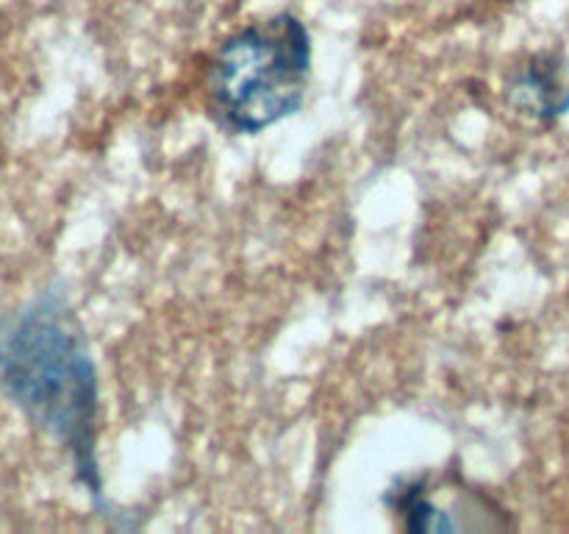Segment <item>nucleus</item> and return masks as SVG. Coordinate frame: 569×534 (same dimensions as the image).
Listing matches in <instances>:
<instances>
[{
    "label": "nucleus",
    "instance_id": "f257e3e1",
    "mask_svg": "<svg viewBox=\"0 0 569 534\" xmlns=\"http://www.w3.org/2000/svg\"><path fill=\"white\" fill-rule=\"evenodd\" d=\"M0 393L70 454L78 484L103 510L94 456L98 373L81 332L56 295L0 315Z\"/></svg>",
    "mask_w": 569,
    "mask_h": 534
},
{
    "label": "nucleus",
    "instance_id": "f03ea898",
    "mask_svg": "<svg viewBox=\"0 0 569 534\" xmlns=\"http://www.w3.org/2000/svg\"><path fill=\"white\" fill-rule=\"evenodd\" d=\"M311 76L309 28L295 14L250 22L209 67V109L228 134H259L303 106Z\"/></svg>",
    "mask_w": 569,
    "mask_h": 534
},
{
    "label": "nucleus",
    "instance_id": "7ed1b4c3",
    "mask_svg": "<svg viewBox=\"0 0 569 534\" xmlns=\"http://www.w3.org/2000/svg\"><path fill=\"white\" fill-rule=\"evenodd\" d=\"M387 504L406 532H492L509 526L503 510L459 476L428 473L400 482L387 495Z\"/></svg>",
    "mask_w": 569,
    "mask_h": 534
},
{
    "label": "nucleus",
    "instance_id": "20e7f679",
    "mask_svg": "<svg viewBox=\"0 0 569 534\" xmlns=\"http://www.w3.org/2000/svg\"><path fill=\"white\" fill-rule=\"evenodd\" d=\"M506 100L520 115L550 122L569 111V61L565 56L542 53L515 67L506 81Z\"/></svg>",
    "mask_w": 569,
    "mask_h": 534
}]
</instances>
